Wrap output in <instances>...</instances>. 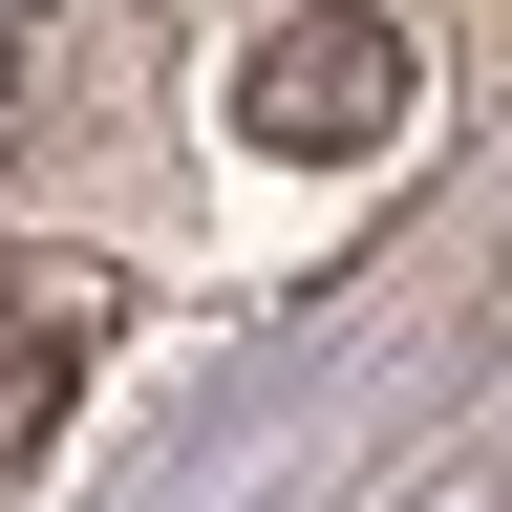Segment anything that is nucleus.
I'll use <instances>...</instances> for the list:
<instances>
[{"label":"nucleus","mask_w":512,"mask_h":512,"mask_svg":"<svg viewBox=\"0 0 512 512\" xmlns=\"http://www.w3.org/2000/svg\"><path fill=\"white\" fill-rule=\"evenodd\" d=\"M406 22H363V0H299V22H256L235 43V128L256 150H299V171H363L384 128H406Z\"/></svg>","instance_id":"nucleus-1"},{"label":"nucleus","mask_w":512,"mask_h":512,"mask_svg":"<svg viewBox=\"0 0 512 512\" xmlns=\"http://www.w3.org/2000/svg\"><path fill=\"white\" fill-rule=\"evenodd\" d=\"M86 278H64V256H0V470H22V448L64 427V384H86Z\"/></svg>","instance_id":"nucleus-2"},{"label":"nucleus","mask_w":512,"mask_h":512,"mask_svg":"<svg viewBox=\"0 0 512 512\" xmlns=\"http://www.w3.org/2000/svg\"><path fill=\"white\" fill-rule=\"evenodd\" d=\"M0 150H22V43H0Z\"/></svg>","instance_id":"nucleus-3"}]
</instances>
